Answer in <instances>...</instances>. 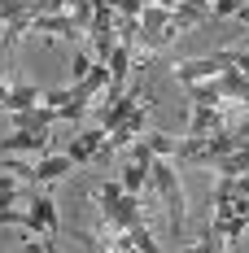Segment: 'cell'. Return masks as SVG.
<instances>
[{
    "instance_id": "1",
    "label": "cell",
    "mask_w": 249,
    "mask_h": 253,
    "mask_svg": "<svg viewBox=\"0 0 249 253\" xmlns=\"http://www.w3.org/2000/svg\"><path fill=\"white\" fill-rule=\"evenodd\" d=\"M149 183L157 188V197H162L171 236H175V240H184V236H188V197H184V183H179V170H175V157H153Z\"/></svg>"
},
{
    "instance_id": "2",
    "label": "cell",
    "mask_w": 249,
    "mask_h": 253,
    "mask_svg": "<svg viewBox=\"0 0 249 253\" xmlns=\"http://www.w3.org/2000/svg\"><path fill=\"white\" fill-rule=\"evenodd\" d=\"M70 162H75V166H88V162H105V157H109V153H105V126H83V131H79L75 140H70Z\"/></svg>"
},
{
    "instance_id": "3",
    "label": "cell",
    "mask_w": 249,
    "mask_h": 253,
    "mask_svg": "<svg viewBox=\"0 0 249 253\" xmlns=\"http://www.w3.org/2000/svg\"><path fill=\"white\" fill-rule=\"evenodd\" d=\"M219 70H227L223 61V48L210 52V57H193V61H175V79L188 87V83H201V79H214Z\"/></svg>"
},
{
    "instance_id": "4",
    "label": "cell",
    "mask_w": 249,
    "mask_h": 253,
    "mask_svg": "<svg viewBox=\"0 0 249 253\" xmlns=\"http://www.w3.org/2000/svg\"><path fill=\"white\" fill-rule=\"evenodd\" d=\"M136 218H140V192H123L114 205H105V210H100L105 231H123V227H131Z\"/></svg>"
},
{
    "instance_id": "5",
    "label": "cell",
    "mask_w": 249,
    "mask_h": 253,
    "mask_svg": "<svg viewBox=\"0 0 249 253\" xmlns=\"http://www.w3.org/2000/svg\"><path fill=\"white\" fill-rule=\"evenodd\" d=\"M70 153H49V157H35L31 162V183L35 188H49V183H57V179L70 175Z\"/></svg>"
},
{
    "instance_id": "6",
    "label": "cell",
    "mask_w": 249,
    "mask_h": 253,
    "mask_svg": "<svg viewBox=\"0 0 249 253\" xmlns=\"http://www.w3.org/2000/svg\"><path fill=\"white\" fill-rule=\"evenodd\" d=\"M49 149V126H13V135L0 140V153H44Z\"/></svg>"
},
{
    "instance_id": "7",
    "label": "cell",
    "mask_w": 249,
    "mask_h": 253,
    "mask_svg": "<svg viewBox=\"0 0 249 253\" xmlns=\"http://www.w3.org/2000/svg\"><path fill=\"white\" fill-rule=\"evenodd\" d=\"M31 214H35V236H61V218H57V201H52L49 192H31Z\"/></svg>"
},
{
    "instance_id": "8",
    "label": "cell",
    "mask_w": 249,
    "mask_h": 253,
    "mask_svg": "<svg viewBox=\"0 0 249 253\" xmlns=\"http://www.w3.org/2000/svg\"><path fill=\"white\" fill-rule=\"evenodd\" d=\"M31 31H49L57 40H79V35H83V31L70 22L66 9H61V13H35V18H31Z\"/></svg>"
},
{
    "instance_id": "9",
    "label": "cell",
    "mask_w": 249,
    "mask_h": 253,
    "mask_svg": "<svg viewBox=\"0 0 249 253\" xmlns=\"http://www.w3.org/2000/svg\"><path fill=\"white\" fill-rule=\"evenodd\" d=\"M40 96H44V92H40L35 83H9V96H4V105H0V109H4V114H18V109L40 105Z\"/></svg>"
},
{
    "instance_id": "10",
    "label": "cell",
    "mask_w": 249,
    "mask_h": 253,
    "mask_svg": "<svg viewBox=\"0 0 249 253\" xmlns=\"http://www.w3.org/2000/svg\"><path fill=\"white\" fill-rule=\"evenodd\" d=\"M223 126V114L219 105H193V118H188V135H210Z\"/></svg>"
},
{
    "instance_id": "11",
    "label": "cell",
    "mask_w": 249,
    "mask_h": 253,
    "mask_svg": "<svg viewBox=\"0 0 249 253\" xmlns=\"http://www.w3.org/2000/svg\"><path fill=\"white\" fill-rule=\"evenodd\" d=\"M149 166H153V162H140V157H131V166L118 175L123 192H145V188H149Z\"/></svg>"
},
{
    "instance_id": "12",
    "label": "cell",
    "mask_w": 249,
    "mask_h": 253,
    "mask_svg": "<svg viewBox=\"0 0 249 253\" xmlns=\"http://www.w3.org/2000/svg\"><path fill=\"white\" fill-rule=\"evenodd\" d=\"M214 170L219 175H249V144H236L232 153H223L214 162Z\"/></svg>"
},
{
    "instance_id": "13",
    "label": "cell",
    "mask_w": 249,
    "mask_h": 253,
    "mask_svg": "<svg viewBox=\"0 0 249 253\" xmlns=\"http://www.w3.org/2000/svg\"><path fill=\"white\" fill-rule=\"evenodd\" d=\"M188 96H193V105H223L219 75H214V79H201V83H188Z\"/></svg>"
},
{
    "instance_id": "14",
    "label": "cell",
    "mask_w": 249,
    "mask_h": 253,
    "mask_svg": "<svg viewBox=\"0 0 249 253\" xmlns=\"http://www.w3.org/2000/svg\"><path fill=\"white\" fill-rule=\"evenodd\" d=\"M140 140L149 144L153 157H175V135H166V131H140Z\"/></svg>"
},
{
    "instance_id": "15",
    "label": "cell",
    "mask_w": 249,
    "mask_h": 253,
    "mask_svg": "<svg viewBox=\"0 0 249 253\" xmlns=\"http://www.w3.org/2000/svg\"><path fill=\"white\" fill-rule=\"evenodd\" d=\"M118 197H123V183H118V179H105L97 192H92V205H97V210H105V205H114Z\"/></svg>"
},
{
    "instance_id": "16",
    "label": "cell",
    "mask_w": 249,
    "mask_h": 253,
    "mask_svg": "<svg viewBox=\"0 0 249 253\" xmlns=\"http://www.w3.org/2000/svg\"><path fill=\"white\" fill-rule=\"evenodd\" d=\"M92 61H97V57H88V52H79L75 61H70V83H79V79L88 75V70H92Z\"/></svg>"
},
{
    "instance_id": "17",
    "label": "cell",
    "mask_w": 249,
    "mask_h": 253,
    "mask_svg": "<svg viewBox=\"0 0 249 253\" xmlns=\"http://www.w3.org/2000/svg\"><path fill=\"white\" fill-rule=\"evenodd\" d=\"M236 18H241V22L249 26V0H241V9H236Z\"/></svg>"
},
{
    "instance_id": "18",
    "label": "cell",
    "mask_w": 249,
    "mask_h": 253,
    "mask_svg": "<svg viewBox=\"0 0 249 253\" xmlns=\"http://www.w3.org/2000/svg\"><path fill=\"white\" fill-rule=\"evenodd\" d=\"M4 96H9V83H4V79H0V105H4Z\"/></svg>"
},
{
    "instance_id": "19",
    "label": "cell",
    "mask_w": 249,
    "mask_h": 253,
    "mask_svg": "<svg viewBox=\"0 0 249 253\" xmlns=\"http://www.w3.org/2000/svg\"><path fill=\"white\" fill-rule=\"evenodd\" d=\"M145 4H149V0H145ZM157 4H171V9H175V0H157Z\"/></svg>"
}]
</instances>
